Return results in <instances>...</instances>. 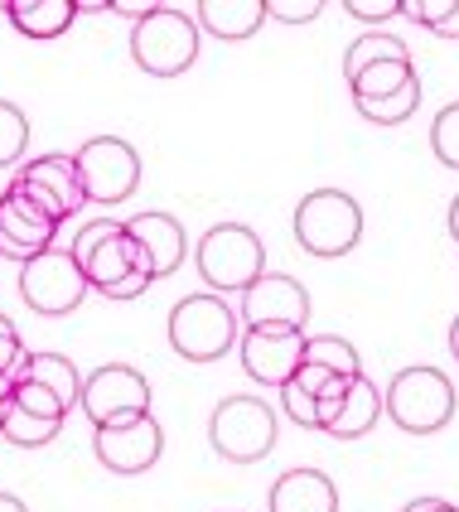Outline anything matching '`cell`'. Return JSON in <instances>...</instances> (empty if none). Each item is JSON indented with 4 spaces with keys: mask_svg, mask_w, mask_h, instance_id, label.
<instances>
[{
    "mask_svg": "<svg viewBox=\"0 0 459 512\" xmlns=\"http://www.w3.org/2000/svg\"><path fill=\"white\" fill-rule=\"evenodd\" d=\"M15 401H25L29 411H39V416H54V421H68V406L49 392V387H39V382H15Z\"/></svg>",
    "mask_w": 459,
    "mask_h": 512,
    "instance_id": "f1b7e54d",
    "label": "cell"
},
{
    "mask_svg": "<svg viewBox=\"0 0 459 512\" xmlns=\"http://www.w3.org/2000/svg\"><path fill=\"white\" fill-rule=\"evenodd\" d=\"M305 363L334 372V377H363V363H358V348L339 334H310L305 339Z\"/></svg>",
    "mask_w": 459,
    "mask_h": 512,
    "instance_id": "cb8c5ba5",
    "label": "cell"
},
{
    "mask_svg": "<svg viewBox=\"0 0 459 512\" xmlns=\"http://www.w3.org/2000/svg\"><path fill=\"white\" fill-rule=\"evenodd\" d=\"M348 15H358L363 25H382L392 15H402V0H344Z\"/></svg>",
    "mask_w": 459,
    "mask_h": 512,
    "instance_id": "1f68e13d",
    "label": "cell"
},
{
    "mask_svg": "<svg viewBox=\"0 0 459 512\" xmlns=\"http://www.w3.org/2000/svg\"><path fill=\"white\" fill-rule=\"evenodd\" d=\"M58 228H63V223L34 203V194L25 189V179L15 174V179L5 184V194H0V256H15V261L25 266L29 256L58 247L54 242Z\"/></svg>",
    "mask_w": 459,
    "mask_h": 512,
    "instance_id": "7c38bea8",
    "label": "cell"
},
{
    "mask_svg": "<svg viewBox=\"0 0 459 512\" xmlns=\"http://www.w3.org/2000/svg\"><path fill=\"white\" fill-rule=\"evenodd\" d=\"M131 58L150 78H179L194 68L199 58V20L179 5H155V15H145L131 29Z\"/></svg>",
    "mask_w": 459,
    "mask_h": 512,
    "instance_id": "3957f363",
    "label": "cell"
},
{
    "mask_svg": "<svg viewBox=\"0 0 459 512\" xmlns=\"http://www.w3.org/2000/svg\"><path fill=\"white\" fill-rule=\"evenodd\" d=\"M402 512H459V508L445 503V498H416V503H406Z\"/></svg>",
    "mask_w": 459,
    "mask_h": 512,
    "instance_id": "d590c367",
    "label": "cell"
},
{
    "mask_svg": "<svg viewBox=\"0 0 459 512\" xmlns=\"http://www.w3.org/2000/svg\"><path fill=\"white\" fill-rule=\"evenodd\" d=\"M266 15L286 25H310L324 15V0H266Z\"/></svg>",
    "mask_w": 459,
    "mask_h": 512,
    "instance_id": "4dcf8cb0",
    "label": "cell"
},
{
    "mask_svg": "<svg viewBox=\"0 0 459 512\" xmlns=\"http://www.w3.org/2000/svg\"><path fill=\"white\" fill-rule=\"evenodd\" d=\"M92 290L78 266V256L68 247H49V252L29 256L20 266V295L34 314H49V319H63L83 305V295Z\"/></svg>",
    "mask_w": 459,
    "mask_h": 512,
    "instance_id": "9c48e42d",
    "label": "cell"
},
{
    "mask_svg": "<svg viewBox=\"0 0 459 512\" xmlns=\"http://www.w3.org/2000/svg\"><path fill=\"white\" fill-rule=\"evenodd\" d=\"M242 329H261V334H305L310 324V290L281 276V271H266L257 285L242 290Z\"/></svg>",
    "mask_w": 459,
    "mask_h": 512,
    "instance_id": "30bf717a",
    "label": "cell"
},
{
    "mask_svg": "<svg viewBox=\"0 0 459 512\" xmlns=\"http://www.w3.org/2000/svg\"><path fill=\"white\" fill-rule=\"evenodd\" d=\"M29 150V116L15 102H0V170L20 165Z\"/></svg>",
    "mask_w": 459,
    "mask_h": 512,
    "instance_id": "4316f807",
    "label": "cell"
},
{
    "mask_svg": "<svg viewBox=\"0 0 459 512\" xmlns=\"http://www.w3.org/2000/svg\"><path fill=\"white\" fill-rule=\"evenodd\" d=\"M363 237V208L344 189H315L295 208V242L310 256H348Z\"/></svg>",
    "mask_w": 459,
    "mask_h": 512,
    "instance_id": "5b68a950",
    "label": "cell"
},
{
    "mask_svg": "<svg viewBox=\"0 0 459 512\" xmlns=\"http://www.w3.org/2000/svg\"><path fill=\"white\" fill-rule=\"evenodd\" d=\"M387 416L406 430V435H435L455 421V382L440 368H402L392 382H387Z\"/></svg>",
    "mask_w": 459,
    "mask_h": 512,
    "instance_id": "277c9868",
    "label": "cell"
},
{
    "mask_svg": "<svg viewBox=\"0 0 459 512\" xmlns=\"http://www.w3.org/2000/svg\"><path fill=\"white\" fill-rule=\"evenodd\" d=\"M208 440L232 464H257L276 450V411L261 397H223L208 416Z\"/></svg>",
    "mask_w": 459,
    "mask_h": 512,
    "instance_id": "8992f818",
    "label": "cell"
},
{
    "mask_svg": "<svg viewBox=\"0 0 459 512\" xmlns=\"http://www.w3.org/2000/svg\"><path fill=\"white\" fill-rule=\"evenodd\" d=\"M83 411L92 421V430L150 416V382H145V372H136L131 363H107V368L87 372Z\"/></svg>",
    "mask_w": 459,
    "mask_h": 512,
    "instance_id": "8fae6325",
    "label": "cell"
},
{
    "mask_svg": "<svg viewBox=\"0 0 459 512\" xmlns=\"http://www.w3.org/2000/svg\"><path fill=\"white\" fill-rule=\"evenodd\" d=\"M194 20L199 29H208L213 39L237 44V39H252L266 20V0H199L194 5Z\"/></svg>",
    "mask_w": 459,
    "mask_h": 512,
    "instance_id": "d6986e66",
    "label": "cell"
},
{
    "mask_svg": "<svg viewBox=\"0 0 459 512\" xmlns=\"http://www.w3.org/2000/svg\"><path fill=\"white\" fill-rule=\"evenodd\" d=\"M459 0H402V15L406 20H416V25L426 29H440L450 15H455Z\"/></svg>",
    "mask_w": 459,
    "mask_h": 512,
    "instance_id": "f546056e",
    "label": "cell"
},
{
    "mask_svg": "<svg viewBox=\"0 0 459 512\" xmlns=\"http://www.w3.org/2000/svg\"><path fill=\"white\" fill-rule=\"evenodd\" d=\"M78 174H83V194L97 208H116L141 189V155L136 145L121 136H92L78 145Z\"/></svg>",
    "mask_w": 459,
    "mask_h": 512,
    "instance_id": "52a82bcc",
    "label": "cell"
},
{
    "mask_svg": "<svg viewBox=\"0 0 459 512\" xmlns=\"http://www.w3.org/2000/svg\"><path fill=\"white\" fill-rule=\"evenodd\" d=\"M450 353L459 358V314H455V324H450Z\"/></svg>",
    "mask_w": 459,
    "mask_h": 512,
    "instance_id": "60d3db41",
    "label": "cell"
},
{
    "mask_svg": "<svg viewBox=\"0 0 459 512\" xmlns=\"http://www.w3.org/2000/svg\"><path fill=\"white\" fill-rule=\"evenodd\" d=\"M431 150L445 170H459V102H450V107L431 121Z\"/></svg>",
    "mask_w": 459,
    "mask_h": 512,
    "instance_id": "83f0119b",
    "label": "cell"
},
{
    "mask_svg": "<svg viewBox=\"0 0 459 512\" xmlns=\"http://www.w3.org/2000/svg\"><path fill=\"white\" fill-rule=\"evenodd\" d=\"M68 252L78 256L87 285H92V290H102V295H107V290H116L126 276L145 271L141 247L131 242L126 223H116V218H92V223H83Z\"/></svg>",
    "mask_w": 459,
    "mask_h": 512,
    "instance_id": "ba28073f",
    "label": "cell"
},
{
    "mask_svg": "<svg viewBox=\"0 0 459 512\" xmlns=\"http://www.w3.org/2000/svg\"><path fill=\"white\" fill-rule=\"evenodd\" d=\"M29 348L20 343V334H15V324L0 314V372H15V363L25 358Z\"/></svg>",
    "mask_w": 459,
    "mask_h": 512,
    "instance_id": "d6a6232c",
    "label": "cell"
},
{
    "mask_svg": "<svg viewBox=\"0 0 459 512\" xmlns=\"http://www.w3.org/2000/svg\"><path fill=\"white\" fill-rule=\"evenodd\" d=\"M58 430H63V421L39 416V411H29L25 401H15V397H10L5 421H0V435H5L10 445H20V450H44V445H54Z\"/></svg>",
    "mask_w": 459,
    "mask_h": 512,
    "instance_id": "603a6c76",
    "label": "cell"
},
{
    "mask_svg": "<svg viewBox=\"0 0 459 512\" xmlns=\"http://www.w3.org/2000/svg\"><path fill=\"white\" fill-rule=\"evenodd\" d=\"M382 58H411V54H406L402 39H392V34H363V39H353L344 54V78H358L363 68H373Z\"/></svg>",
    "mask_w": 459,
    "mask_h": 512,
    "instance_id": "d4e9b609",
    "label": "cell"
},
{
    "mask_svg": "<svg viewBox=\"0 0 459 512\" xmlns=\"http://www.w3.org/2000/svg\"><path fill=\"white\" fill-rule=\"evenodd\" d=\"M450 237L459 242V194H455V203H450Z\"/></svg>",
    "mask_w": 459,
    "mask_h": 512,
    "instance_id": "ab89813d",
    "label": "cell"
},
{
    "mask_svg": "<svg viewBox=\"0 0 459 512\" xmlns=\"http://www.w3.org/2000/svg\"><path fill=\"white\" fill-rule=\"evenodd\" d=\"M416 78H421V73H416L411 58H382L373 68H363L358 78H348V92H353V102H382V97L411 87Z\"/></svg>",
    "mask_w": 459,
    "mask_h": 512,
    "instance_id": "7402d4cb",
    "label": "cell"
},
{
    "mask_svg": "<svg viewBox=\"0 0 459 512\" xmlns=\"http://www.w3.org/2000/svg\"><path fill=\"white\" fill-rule=\"evenodd\" d=\"M126 232H131V242L141 247L145 271H150L155 281L174 276V271L184 266V256H189V237H184L174 213H160V208L136 213V218H126Z\"/></svg>",
    "mask_w": 459,
    "mask_h": 512,
    "instance_id": "2e32d148",
    "label": "cell"
},
{
    "mask_svg": "<svg viewBox=\"0 0 459 512\" xmlns=\"http://www.w3.org/2000/svg\"><path fill=\"white\" fill-rule=\"evenodd\" d=\"M242 343V314L223 295L203 290L170 310V348L184 363H218Z\"/></svg>",
    "mask_w": 459,
    "mask_h": 512,
    "instance_id": "6da1fadb",
    "label": "cell"
},
{
    "mask_svg": "<svg viewBox=\"0 0 459 512\" xmlns=\"http://www.w3.org/2000/svg\"><path fill=\"white\" fill-rule=\"evenodd\" d=\"M271 512H339V488L319 469H290L271 484Z\"/></svg>",
    "mask_w": 459,
    "mask_h": 512,
    "instance_id": "e0dca14e",
    "label": "cell"
},
{
    "mask_svg": "<svg viewBox=\"0 0 459 512\" xmlns=\"http://www.w3.org/2000/svg\"><path fill=\"white\" fill-rule=\"evenodd\" d=\"M0 15H10V25L25 39H58L63 29L83 15L78 0H5Z\"/></svg>",
    "mask_w": 459,
    "mask_h": 512,
    "instance_id": "ffe728a7",
    "label": "cell"
},
{
    "mask_svg": "<svg viewBox=\"0 0 459 512\" xmlns=\"http://www.w3.org/2000/svg\"><path fill=\"white\" fill-rule=\"evenodd\" d=\"M435 34H440V39H459V5H455V15H450L445 25L435 29Z\"/></svg>",
    "mask_w": 459,
    "mask_h": 512,
    "instance_id": "74e56055",
    "label": "cell"
},
{
    "mask_svg": "<svg viewBox=\"0 0 459 512\" xmlns=\"http://www.w3.org/2000/svg\"><path fill=\"white\" fill-rule=\"evenodd\" d=\"M416 107H421V78L402 92H392V97H382V102H358L363 121H373V126H402V121H411Z\"/></svg>",
    "mask_w": 459,
    "mask_h": 512,
    "instance_id": "484cf974",
    "label": "cell"
},
{
    "mask_svg": "<svg viewBox=\"0 0 459 512\" xmlns=\"http://www.w3.org/2000/svg\"><path fill=\"white\" fill-rule=\"evenodd\" d=\"M25 179V189L34 194V203L44 213H54L58 223H68L78 208H87V194H83V174H78V160L73 155H39L29 160L25 170H15Z\"/></svg>",
    "mask_w": 459,
    "mask_h": 512,
    "instance_id": "5bb4252c",
    "label": "cell"
},
{
    "mask_svg": "<svg viewBox=\"0 0 459 512\" xmlns=\"http://www.w3.org/2000/svg\"><path fill=\"white\" fill-rule=\"evenodd\" d=\"M165 450V430L155 416H136V421H121V426H97L92 430V455L102 469H112L121 479L145 474Z\"/></svg>",
    "mask_w": 459,
    "mask_h": 512,
    "instance_id": "4fadbf2b",
    "label": "cell"
},
{
    "mask_svg": "<svg viewBox=\"0 0 459 512\" xmlns=\"http://www.w3.org/2000/svg\"><path fill=\"white\" fill-rule=\"evenodd\" d=\"M382 411H387V406H382V392H377L368 377H353L344 401H339V411H334V421L324 426V435H334V440H358V435H368V430L377 426Z\"/></svg>",
    "mask_w": 459,
    "mask_h": 512,
    "instance_id": "44dd1931",
    "label": "cell"
},
{
    "mask_svg": "<svg viewBox=\"0 0 459 512\" xmlns=\"http://www.w3.org/2000/svg\"><path fill=\"white\" fill-rule=\"evenodd\" d=\"M112 15H131V20L141 25L145 15H155V5H150V0H112Z\"/></svg>",
    "mask_w": 459,
    "mask_h": 512,
    "instance_id": "e575fe53",
    "label": "cell"
},
{
    "mask_svg": "<svg viewBox=\"0 0 459 512\" xmlns=\"http://www.w3.org/2000/svg\"><path fill=\"white\" fill-rule=\"evenodd\" d=\"M242 368L261 387H286L305 363V334H261V329H242Z\"/></svg>",
    "mask_w": 459,
    "mask_h": 512,
    "instance_id": "9a60e30c",
    "label": "cell"
},
{
    "mask_svg": "<svg viewBox=\"0 0 459 512\" xmlns=\"http://www.w3.org/2000/svg\"><path fill=\"white\" fill-rule=\"evenodd\" d=\"M348 382H353V377H329V382L319 387V430L334 421V411H339V401H344Z\"/></svg>",
    "mask_w": 459,
    "mask_h": 512,
    "instance_id": "836d02e7",
    "label": "cell"
},
{
    "mask_svg": "<svg viewBox=\"0 0 459 512\" xmlns=\"http://www.w3.org/2000/svg\"><path fill=\"white\" fill-rule=\"evenodd\" d=\"M194 266L213 295H242L247 285L266 276V247L252 228L223 223V228L203 232V242L194 247Z\"/></svg>",
    "mask_w": 459,
    "mask_h": 512,
    "instance_id": "7a4b0ae2",
    "label": "cell"
},
{
    "mask_svg": "<svg viewBox=\"0 0 459 512\" xmlns=\"http://www.w3.org/2000/svg\"><path fill=\"white\" fill-rule=\"evenodd\" d=\"M0 512H29V508L15 498V493H0Z\"/></svg>",
    "mask_w": 459,
    "mask_h": 512,
    "instance_id": "f35d334b",
    "label": "cell"
},
{
    "mask_svg": "<svg viewBox=\"0 0 459 512\" xmlns=\"http://www.w3.org/2000/svg\"><path fill=\"white\" fill-rule=\"evenodd\" d=\"M10 397H15V377H10V372H0V421H5V406H10Z\"/></svg>",
    "mask_w": 459,
    "mask_h": 512,
    "instance_id": "8d00e7d4",
    "label": "cell"
},
{
    "mask_svg": "<svg viewBox=\"0 0 459 512\" xmlns=\"http://www.w3.org/2000/svg\"><path fill=\"white\" fill-rule=\"evenodd\" d=\"M15 382H39V387H49L68 411L73 406H83V372H78V363L73 358H63V353H25L20 363H15V372H10Z\"/></svg>",
    "mask_w": 459,
    "mask_h": 512,
    "instance_id": "ac0fdd59",
    "label": "cell"
}]
</instances>
